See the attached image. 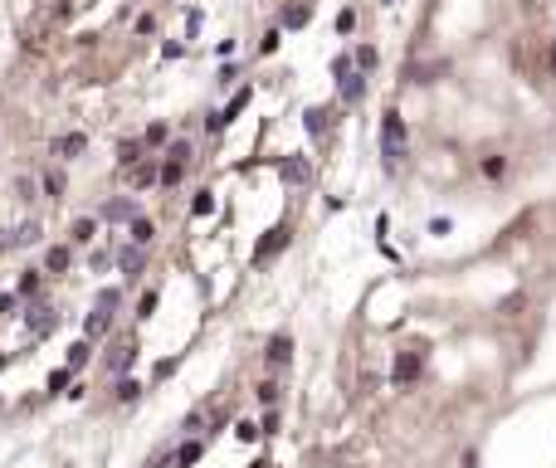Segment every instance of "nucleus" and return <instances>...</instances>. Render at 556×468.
Returning a JSON list of instances; mask_svg holds the SVG:
<instances>
[{"mask_svg": "<svg viewBox=\"0 0 556 468\" xmlns=\"http://www.w3.org/2000/svg\"><path fill=\"white\" fill-rule=\"evenodd\" d=\"M381 151H385V161H400V156H405V127H400V118L391 113V118H385V127H381Z\"/></svg>", "mask_w": 556, "mask_h": 468, "instance_id": "obj_1", "label": "nucleus"}, {"mask_svg": "<svg viewBox=\"0 0 556 468\" xmlns=\"http://www.w3.org/2000/svg\"><path fill=\"white\" fill-rule=\"evenodd\" d=\"M308 15H312L308 0H293V5L284 10V25H288V30H298V25H308Z\"/></svg>", "mask_w": 556, "mask_h": 468, "instance_id": "obj_2", "label": "nucleus"}, {"mask_svg": "<svg viewBox=\"0 0 556 468\" xmlns=\"http://www.w3.org/2000/svg\"><path fill=\"white\" fill-rule=\"evenodd\" d=\"M83 146H88V137H83V132H69V137L54 142V151H59V156H78Z\"/></svg>", "mask_w": 556, "mask_h": 468, "instance_id": "obj_3", "label": "nucleus"}, {"mask_svg": "<svg viewBox=\"0 0 556 468\" xmlns=\"http://www.w3.org/2000/svg\"><path fill=\"white\" fill-rule=\"evenodd\" d=\"M137 156H142V142H122V156H118V161H122V166H132Z\"/></svg>", "mask_w": 556, "mask_h": 468, "instance_id": "obj_4", "label": "nucleus"}, {"mask_svg": "<svg viewBox=\"0 0 556 468\" xmlns=\"http://www.w3.org/2000/svg\"><path fill=\"white\" fill-rule=\"evenodd\" d=\"M356 64H361V69H371V64H376V49H371V44H361V49H356Z\"/></svg>", "mask_w": 556, "mask_h": 468, "instance_id": "obj_5", "label": "nucleus"}, {"mask_svg": "<svg viewBox=\"0 0 556 468\" xmlns=\"http://www.w3.org/2000/svg\"><path fill=\"white\" fill-rule=\"evenodd\" d=\"M284 176H288V181H303L308 171H303V161H288V166H284Z\"/></svg>", "mask_w": 556, "mask_h": 468, "instance_id": "obj_6", "label": "nucleus"}, {"mask_svg": "<svg viewBox=\"0 0 556 468\" xmlns=\"http://www.w3.org/2000/svg\"><path fill=\"white\" fill-rule=\"evenodd\" d=\"M551 69H556V44H551Z\"/></svg>", "mask_w": 556, "mask_h": 468, "instance_id": "obj_7", "label": "nucleus"}]
</instances>
